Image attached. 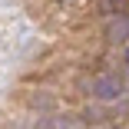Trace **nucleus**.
Listing matches in <instances>:
<instances>
[{
  "label": "nucleus",
  "mask_w": 129,
  "mask_h": 129,
  "mask_svg": "<svg viewBox=\"0 0 129 129\" xmlns=\"http://www.w3.org/2000/svg\"><path fill=\"white\" fill-rule=\"evenodd\" d=\"M93 93H96V99H116V96H122V80L103 73L93 80Z\"/></svg>",
  "instance_id": "f257e3e1"
}]
</instances>
